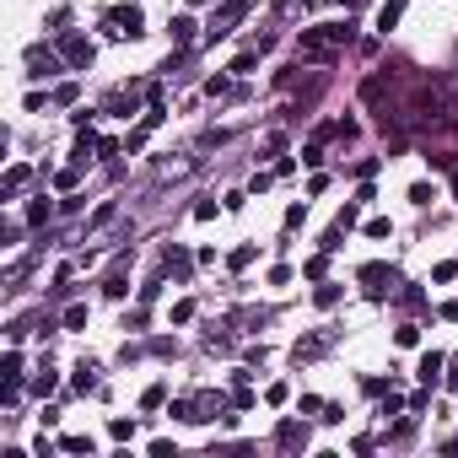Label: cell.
<instances>
[{
  "label": "cell",
  "mask_w": 458,
  "mask_h": 458,
  "mask_svg": "<svg viewBox=\"0 0 458 458\" xmlns=\"http://www.w3.org/2000/svg\"><path fill=\"white\" fill-rule=\"evenodd\" d=\"M324 345H329V334H308V340H297V345H292V361H313Z\"/></svg>",
  "instance_id": "cell-9"
},
{
  "label": "cell",
  "mask_w": 458,
  "mask_h": 458,
  "mask_svg": "<svg viewBox=\"0 0 458 458\" xmlns=\"http://www.w3.org/2000/svg\"><path fill=\"white\" fill-rule=\"evenodd\" d=\"M108 432H113V437H119V442H129V437H135V420H125V416H119V420H113V426H108Z\"/></svg>",
  "instance_id": "cell-24"
},
{
  "label": "cell",
  "mask_w": 458,
  "mask_h": 458,
  "mask_svg": "<svg viewBox=\"0 0 458 458\" xmlns=\"http://www.w3.org/2000/svg\"><path fill=\"white\" fill-rule=\"evenodd\" d=\"M361 292L372 297V302H383V297L394 292V270L388 264H361Z\"/></svg>",
  "instance_id": "cell-5"
},
{
  "label": "cell",
  "mask_w": 458,
  "mask_h": 458,
  "mask_svg": "<svg viewBox=\"0 0 458 458\" xmlns=\"http://www.w3.org/2000/svg\"><path fill=\"white\" fill-rule=\"evenodd\" d=\"M394 340H399V345H416V340H420V329H416V324H399V329H394Z\"/></svg>",
  "instance_id": "cell-25"
},
{
  "label": "cell",
  "mask_w": 458,
  "mask_h": 458,
  "mask_svg": "<svg viewBox=\"0 0 458 458\" xmlns=\"http://www.w3.org/2000/svg\"><path fill=\"white\" fill-rule=\"evenodd\" d=\"M108 221H113V205H97V210H92V221H86V227H108Z\"/></svg>",
  "instance_id": "cell-27"
},
{
  "label": "cell",
  "mask_w": 458,
  "mask_h": 458,
  "mask_svg": "<svg viewBox=\"0 0 458 458\" xmlns=\"http://www.w3.org/2000/svg\"><path fill=\"white\" fill-rule=\"evenodd\" d=\"M86 324V308H65V329H81Z\"/></svg>",
  "instance_id": "cell-28"
},
{
  "label": "cell",
  "mask_w": 458,
  "mask_h": 458,
  "mask_svg": "<svg viewBox=\"0 0 458 458\" xmlns=\"http://www.w3.org/2000/svg\"><path fill=\"white\" fill-rule=\"evenodd\" d=\"M167 33H173V43H178V49H189V43H194V17H173V27H167Z\"/></svg>",
  "instance_id": "cell-12"
},
{
  "label": "cell",
  "mask_w": 458,
  "mask_h": 458,
  "mask_svg": "<svg viewBox=\"0 0 458 458\" xmlns=\"http://www.w3.org/2000/svg\"><path fill=\"white\" fill-rule=\"evenodd\" d=\"M162 259H167V270H173V275H189V253H184V248H173V243H167Z\"/></svg>",
  "instance_id": "cell-14"
},
{
  "label": "cell",
  "mask_w": 458,
  "mask_h": 458,
  "mask_svg": "<svg viewBox=\"0 0 458 458\" xmlns=\"http://www.w3.org/2000/svg\"><path fill=\"white\" fill-rule=\"evenodd\" d=\"M49 216H54V205H49V200H33V205H27V221H33V227H43Z\"/></svg>",
  "instance_id": "cell-16"
},
{
  "label": "cell",
  "mask_w": 458,
  "mask_h": 458,
  "mask_svg": "<svg viewBox=\"0 0 458 458\" xmlns=\"http://www.w3.org/2000/svg\"><path fill=\"white\" fill-rule=\"evenodd\" d=\"M27 178H33V173H27V167H11V173H6V194H17V189L27 184Z\"/></svg>",
  "instance_id": "cell-21"
},
{
  "label": "cell",
  "mask_w": 458,
  "mask_h": 458,
  "mask_svg": "<svg viewBox=\"0 0 458 458\" xmlns=\"http://www.w3.org/2000/svg\"><path fill=\"white\" fill-rule=\"evenodd\" d=\"M448 388H453V394H458V372H453V377H448Z\"/></svg>",
  "instance_id": "cell-29"
},
{
  "label": "cell",
  "mask_w": 458,
  "mask_h": 458,
  "mask_svg": "<svg viewBox=\"0 0 458 458\" xmlns=\"http://www.w3.org/2000/svg\"><path fill=\"white\" fill-rule=\"evenodd\" d=\"M108 33L113 38H141L146 27H141V6H113L108 11Z\"/></svg>",
  "instance_id": "cell-3"
},
{
  "label": "cell",
  "mask_w": 458,
  "mask_h": 458,
  "mask_svg": "<svg viewBox=\"0 0 458 458\" xmlns=\"http://www.w3.org/2000/svg\"><path fill=\"white\" fill-rule=\"evenodd\" d=\"M351 22H329V27H302V43H297V49H302V60H329L334 49H345V43H351Z\"/></svg>",
  "instance_id": "cell-1"
},
{
  "label": "cell",
  "mask_w": 458,
  "mask_h": 458,
  "mask_svg": "<svg viewBox=\"0 0 458 458\" xmlns=\"http://www.w3.org/2000/svg\"><path fill=\"white\" fill-rule=\"evenodd\" d=\"M248 264H253V248H248V243H243V248L232 253V270H248Z\"/></svg>",
  "instance_id": "cell-26"
},
{
  "label": "cell",
  "mask_w": 458,
  "mask_h": 458,
  "mask_svg": "<svg viewBox=\"0 0 458 458\" xmlns=\"http://www.w3.org/2000/svg\"><path fill=\"white\" fill-rule=\"evenodd\" d=\"M65 453H92V437H81V432H70V437H60Z\"/></svg>",
  "instance_id": "cell-18"
},
{
  "label": "cell",
  "mask_w": 458,
  "mask_h": 458,
  "mask_svg": "<svg viewBox=\"0 0 458 458\" xmlns=\"http://www.w3.org/2000/svg\"><path fill=\"white\" fill-rule=\"evenodd\" d=\"M388 232H394V221H388V216H372V221H367V237H388Z\"/></svg>",
  "instance_id": "cell-22"
},
{
  "label": "cell",
  "mask_w": 458,
  "mask_h": 458,
  "mask_svg": "<svg viewBox=\"0 0 458 458\" xmlns=\"http://www.w3.org/2000/svg\"><path fill=\"white\" fill-rule=\"evenodd\" d=\"M313 302H318V308H334V302H340V286H329V281H324V286L313 292Z\"/></svg>",
  "instance_id": "cell-20"
},
{
  "label": "cell",
  "mask_w": 458,
  "mask_h": 458,
  "mask_svg": "<svg viewBox=\"0 0 458 458\" xmlns=\"http://www.w3.org/2000/svg\"><path fill=\"white\" fill-rule=\"evenodd\" d=\"M248 6L253 0H227V6H221V11H216V17L205 22V43H216V38H227L232 27H237V22L248 17Z\"/></svg>",
  "instance_id": "cell-2"
},
{
  "label": "cell",
  "mask_w": 458,
  "mask_h": 458,
  "mask_svg": "<svg viewBox=\"0 0 458 458\" xmlns=\"http://www.w3.org/2000/svg\"><path fill=\"white\" fill-rule=\"evenodd\" d=\"M92 372H97V367H86V361L76 367V388H81V394H97V377Z\"/></svg>",
  "instance_id": "cell-15"
},
{
  "label": "cell",
  "mask_w": 458,
  "mask_h": 458,
  "mask_svg": "<svg viewBox=\"0 0 458 458\" xmlns=\"http://www.w3.org/2000/svg\"><path fill=\"white\" fill-rule=\"evenodd\" d=\"M60 54H65V65H70V70H86L97 49H92V38H81V33H60Z\"/></svg>",
  "instance_id": "cell-4"
},
{
  "label": "cell",
  "mask_w": 458,
  "mask_h": 458,
  "mask_svg": "<svg viewBox=\"0 0 458 458\" xmlns=\"http://www.w3.org/2000/svg\"><path fill=\"white\" fill-rule=\"evenodd\" d=\"M253 65H259V49H248V54H237V60H232V76H248Z\"/></svg>",
  "instance_id": "cell-19"
},
{
  "label": "cell",
  "mask_w": 458,
  "mask_h": 458,
  "mask_svg": "<svg viewBox=\"0 0 458 458\" xmlns=\"http://www.w3.org/2000/svg\"><path fill=\"white\" fill-rule=\"evenodd\" d=\"M437 372H442V356H437V351H426V356H420V367H416V377L426 383V388H432V383H437Z\"/></svg>",
  "instance_id": "cell-11"
},
{
  "label": "cell",
  "mask_w": 458,
  "mask_h": 458,
  "mask_svg": "<svg viewBox=\"0 0 458 458\" xmlns=\"http://www.w3.org/2000/svg\"><path fill=\"white\" fill-rule=\"evenodd\" d=\"M162 399H167V388H162V383H151L146 394H141V404H146V410H157V404H162Z\"/></svg>",
  "instance_id": "cell-23"
},
{
  "label": "cell",
  "mask_w": 458,
  "mask_h": 458,
  "mask_svg": "<svg viewBox=\"0 0 458 458\" xmlns=\"http://www.w3.org/2000/svg\"><path fill=\"white\" fill-rule=\"evenodd\" d=\"M404 6H410V0H383V6H377V33H394V22L404 17Z\"/></svg>",
  "instance_id": "cell-6"
},
{
  "label": "cell",
  "mask_w": 458,
  "mask_h": 458,
  "mask_svg": "<svg viewBox=\"0 0 458 458\" xmlns=\"http://www.w3.org/2000/svg\"><path fill=\"white\" fill-rule=\"evenodd\" d=\"M0 372H6V383H22V356L6 351V361H0Z\"/></svg>",
  "instance_id": "cell-17"
},
{
  "label": "cell",
  "mask_w": 458,
  "mask_h": 458,
  "mask_svg": "<svg viewBox=\"0 0 458 458\" xmlns=\"http://www.w3.org/2000/svg\"><path fill=\"white\" fill-rule=\"evenodd\" d=\"M103 113H119V119H129V113H135V92H125V86H119V92H108Z\"/></svg>",
  "instance_id": "cell-8"
},
{
  "label": "cell",
  "mask_w": 458,
  "mask_h": 458,
  "mask_svg": "<svg viewBox=\"0 0 458 458\" xmlns=\"http://www.w3.org/2000/svg\"><path fill=\"white\" fill-rule=\"evenodd\" d=\"M27 65H33V76H54V70H60V60H54L49 49H33V54H27Z\"/></svg>",
  "instance_id": "cell-10"
},
{
  "label": "cell",
  "mask_w": 458,
  "mask_h": 458,
  "mask_svg": "<svg viewBox=\"0 0 458 458\" xmlns=\"http://www.w3.org/2000/svg\"><path fill=\"white\" fill-rule=\"evenodd\" d=\"M275 442H281V448H308V426H297V420H281Z\"/></svg>",
  "instance_id": "cell-7"
},
{
  "label": "cell",
  "mask_w": 458,
  "mask_h": 458,
  "mask_svg": "<svg viewBox=\"0 0 458 458\" xmlns=\"http://www.w3.org/2000/svg\"><path fill=\"white\" fill-rule=\"evenodd\" d=\"M54 388H60V377H54V372H49V367H38V377H33V394H54Z\"/></svg>",
  "instance_id": "cell-13"
}]
</instances>
